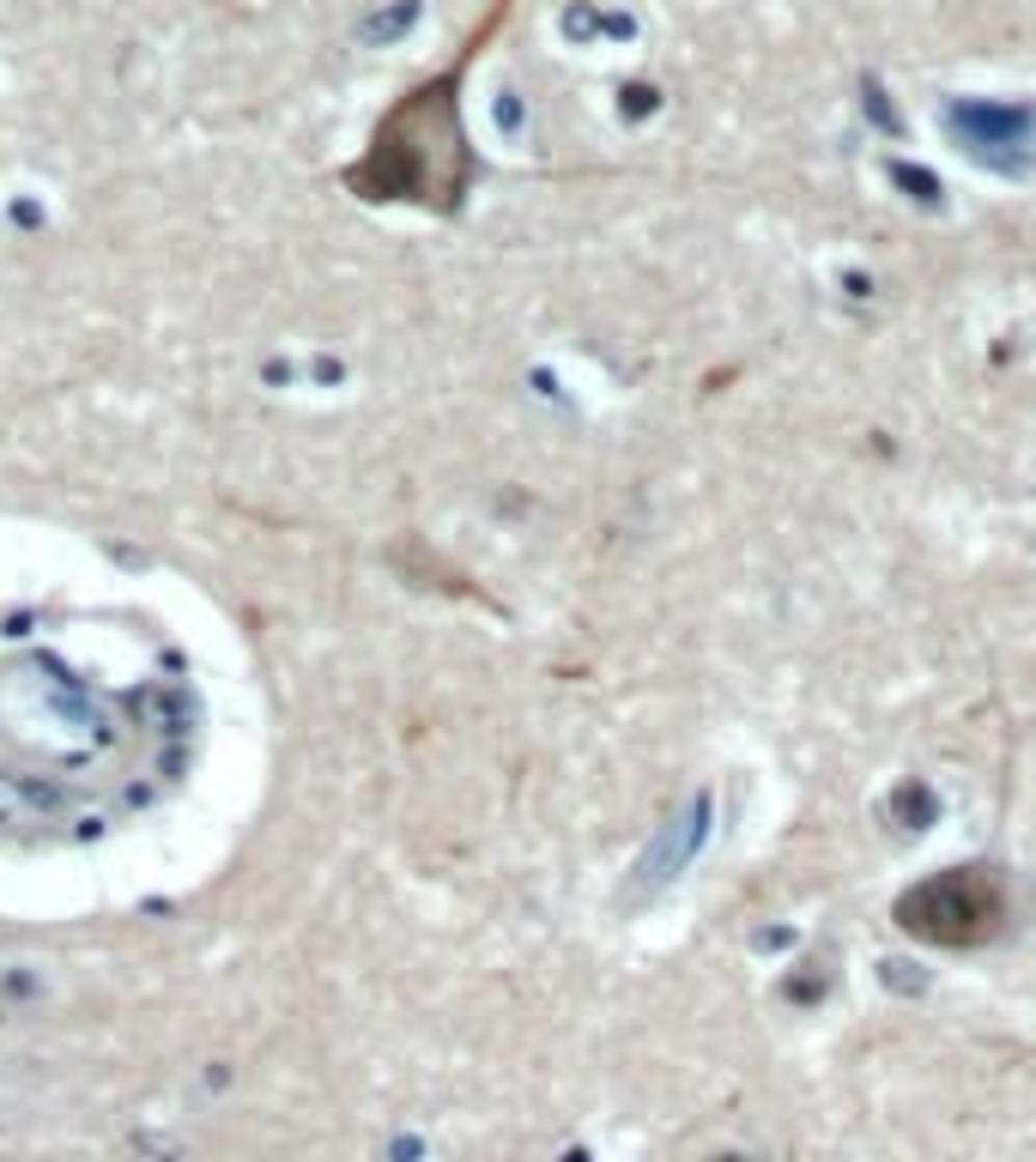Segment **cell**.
<instances>
[{"instance_id":"6da1fadb","label":"cell","mask_w":1036,"mask_h":1162,"mask_svg":"<svg viewBox=\"0 0 1036 1162\" xmlns=\"http://www.w3.org/2000/svg\"><path fill=\"white\" fill-rule=\"evenodd\" d=\"M1001 915H1006V896L982 866L939 872V879L915 884V890L897 902L903 933H915V939H928V945H982V939L1001 926Z\"/></svg>"}]
</instances>
